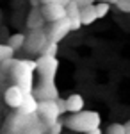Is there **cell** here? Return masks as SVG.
Here are the masks:
<instances>
[{"mask_svg": "<svg viewBox=\"0 0 130 134\" xmlns=\"http://www.w3.org/2000/svg\"><path fill=\"white\" fill-rule=\"evenodd\" d=\"M36 70L41 75V81H54L55 73L59 70V61L57 57H48V55H41L36 61Z\"/></svg>", "mask_w": 130, "mask_h": 134, "instance_id": "obj_4", "label": "cell"}, {"mask_svg": "<svg viewBox=\"0 0 130 134\" xmlns=\"http://www.w3.org/2000/svg\"><path fill=\"white\" fill-rule=\"evenodd\" d=\"M64 102H66V113L77 114L80 111H84V97L80 93H71Z\"/></svg>", "mask_w": 130, "mask_h": 134, "instance_id": "obj_13", "label": "cell"}, {"mask_svg": "<svg viewBox=\"0 0 130 134\" xmlns=\"http://www.w3.org/2000/svg\"><path fill=\"white\" fill-rule=\"evenodd\" d=\"M62 131V122H54V124L46 125V132L48 134H61Z\"/></svg>", "mask_w": 130, "mask_h": 134, "instance_id": "obj_18", "label": "cell"}, {"mask_svg": "<svg viewBox=\"0 0 130 134\" xmlns=\"http://www.w3.org/2000/svg\"><path fill=\"white\" fill-rule=\"evenodd\" d=\"M102 118L96 111H80V113L70 116L62 125H66L68 129L75 131V132H84L87 134L94 129H100Z\"/></svg>", "mask_w": 130, "mask_h": 134, "instance_id": "obj_2", "label": "cell"}, {"mask_svg": "<svg viewBox=\"0 0 130 134\" xmlns=\"http://www.w3.org/2000/svg\"><path fill=\"white\" fill-rule=\"evenodd\" d=\"M125 134H130V120L125 124Z\"/></svg>", "mask_w": 130, "mask_h": 134, "instance_id": "obj_23", "label": "cell"}, {"mask_svg": "<svg viewBox=\"0 0 130 134\" xmlns=\"http://www.w3.org/2000/svg\"><path fill=\"white\" fill-rule=\"evenodd\" d=\"M107 134H125V125H123V124H112V125H109Z\"/></svg>", "mask_w": 130, "mask_h": 134, "instance_id": "obj_19", "label": "cell"}, {"mask_svg": "<svg viewBox=\"0 0 130 134\" xmlns=\"http://www.w3.org/2000/svg\"><path fill=\"white\" fill-rule=\"evenodd\" d=\"M43 25H45V18H43L39 5L32 7V11L29 13V18H27V27L30 31H43Z\"/></svg>", "mask_w": 130, "mask_h": 134, "instance_id": "obj_12", "label": "cell"}, {"mask_svg": "<svg viewBox=\"0 0 130 134\" xmlns=\"http://www.w3.org/2000/svg\"><path fill=\"white\" fill-rule=\"evenodd\" d=\"M114 5L123 13H130V0H116Z\"/></svg>", "mask_w": 130, "mask_h": 134, "instance_id": "obj_20", "label": "cell"}, {"mask_svg": "<svg viewBox=\"0 0 130 134\" xmlns=\"http://www.w3.org/2000/svg\"><path fill=\"white\" fill-rule=\"evenodd\" d=\"M110 9L109 2H100V4H94V13H96V18H103Z\"/></svg>", "mask_w": 130, "mask_h": 134, "instance_id": "obj_16", "label": "cell"}, {"mask_svg": "<svg viewBox=\"0 0 130 134\" xmlns=\"http://www.w3.org/2000/svg\"><path fill=\"white\" fill-rule=\"evenodd\" d=\"M34 72H36V61H32V59L14 61L13 68H11V75L14 77L16 86H18L25 95H30V93H32V88H34L32 73Z\"/></svg>", "mask_w": 130, "mask_h": 134, "instance_id": "obj_1", "label": "cell"}, {"mask_svg": "<svg viewBox=\"0 0 130 134\" xmlns=\"http://www.w3.org/2000/svg\"><path fill=\"white\" fill-rule=\"evenodd\" d=\"M87 134H103V132H102V129H94V131H91Z\"/></svg>", "mask_w": 130, "mask_h": 134, "instance_id": "obj_24", "label": "cell"}, {"mask_svg": "<svg viewBox=\"0 0 130 134\" xmlns=\"http://www.w3.org/2000/svg\"><path fill=\"white\" fill-rule=\"evenodd\" d=\"M4 98H5V104H7L9 107H13V109H16V111H18V109H20V105L23 104L25 93H23L20 88L14 84V86H9V88L5 90Z\"/></svg>", "mask_w": 130, "mask_h": 134, "instance_id": "obj_9", "label": "cell"}, {"mask_svg": "<svg viewBox=\"0 0 130 134\" xmlns=\"http://www.w3.org/2000/svg\"><path fill=\"white\" fill-rule=\"evenodd\" d=\"M32 95L38 102H45V100H57L59 98V91L54 81H41L39 86L36 90H32Z\"/></svg>", "mask_w": 130, "mask_h": 134, "instance_id": "obj_7", "label": "cell"}, {"mask_svg": "<svg viewBox=\"0 0 130 134\" xmlns=\"http://www.w3.org/2000/svg\"><path fill=\"white\" fill-rule=\"evenodd\" d=\"M43 55H48V57H57V45H55V43H48V47L45 48Z\"/></svg>", "mask_w": 130, "mask_h": 134, "instance_id": "obj_21", "label": "cell"}, {"mask_svg": "<svg viewBox=\"0 0 130 134\" xmlns=\"http://www.w3.org/2000/svg\"><path fill=\"white\" fill-rule=\"evenodd\" d=\"M55 102H57V107H59V113H61V114L66 113V102H64L62 98H57Z\"/></svg>", "mask_w": 130, "mask_h": 134, "instance_id": "obj_22", "label": "cell"}, {"mask_svg": "<svg viewBox=\"0 0 130 134\" xmlns=\"http://www.w3.org/2000/svg\"><path fill=\"white\" fill-rule=\"evenodd\" d=\"M39 9L43 13V18L48 21H59L66 18V2H61V0H46V2H41Z\"/></svg>", "mask_w": 130, "mask_h": 134, "instance_id": "obj_3", "label": "cell"}, {"mask_svg": "<svg viewBox=\"0 0 130 134\" xmlns=\"http://www.w3.org/2000/svg\"><path fill=\"white\" fill-rule=\"evenodd\" d=\"M48 36H46V32L43 31H32L25 38V48H27V52H30V54H41L43 55V52H45V48L48 47Z\"/></svg>", "mask_w": 130, "mask_h": 134, "instance_id": "obj_5", "label": "cell"}, {"mask_svg": "<svg viewBox=\"0 0 130 134\" xmlns=\"http://www.w3.org/2000/svg\"><path fill=\"white\" fill-rule=\"evenodd\" d=\"M38 100L34 98V95L30 93V95H25V98H23V104L20 105V109H18V114H23V116H32V114L38 113Z\"/></svg>", "mask_w": 130, "mask_h": 134, "instance_id": "obj_14", "label": "cell"}, {"mask_svg": "<svg viewBox=\"0 0 130 134\" xmlns=\"http://www.w3.org/2000/svg\"><path fill=\"white\" fill-rule=\"evenodd\" d=\"M25 34H21V32H16V34H13V36H9V41L5 43L9 48H13V50H20V48H23L25 47Z\"/></svg>", "mask_w": 130, "mask_h": 134, "instance_id": "obj_15", "label": "cell"}, {"mask_svg": "<svg viewBox=\"0 0 130 134\" xmlns=\"http://www.w3.org/2000/svg\"><path fill=\"white\" fill-rule=\"evenodd\" d=\"M38 116L39 120L43 122L45 125H50L54 122H59V107H57V102L55 100H45V102H39L38 104Z\"/></svg>", "mask_w": 130, "mask_h": 134, "instance_id": "obj_6", "label": "cell"}, {"mask_svg": "<svg viewBox=\"0 0 130 134\" xmlns=\"http://www.w3.org/2000/svg\"><path fill=\"white\" fill-rule=\"evenodd\" d=\"M13 54H14L13 48H9L7 45H0V64L5 63V61H9L11 57H13Z\"/></svg>", "mask_w": 130, "mask_h": 134, "instance_id": "obj_17", "label": "cell"}, {"mask_svg": "<svg viewBox=\"0 0 130 134\" xmlns=\"http://www.w3.org/2000/svg\"><path fill=\"white\" fill-rule=\"evenodd\" d=\"M80 7V23L82 25H91L93 21H96V13H94V4L91 2H79Z\"/></svg>", "mask_w": 130, "mask_h": 134, "instance_id": "obj_11", "label": "cell"}, {"mask_svg": "<svg viewBox=\"0 0 130 134\" xmlns=\"http://www.w3.org/2000/svg\"><path fill=\"white\" fill-rule=\"evenodd\" d=\"M71 32V23L68 18H64V20H59V21H54L50 25V31H48V41L50 43H55V45H59V41H62L68 34Z\"/></svg>", "mask_w": 130, "mask_h": 134, "instance_id": "obj_8", "label": "cell"}, {"mask_svg": "<svg viewBox=\"0 0 130 134\" xmlns=\"http://www.w3.org/2000/svg\"><path fill=\"white\" fill-rule=\"evenodd\" d=\"M66 18L71 23V31H77L82 27L80 23V7L79 2H66Z\"/></svg>", "mask_w": 130, "mask_h": 134, "instance_id": "obj_10", "label": "cell"}]
</instances>
